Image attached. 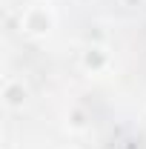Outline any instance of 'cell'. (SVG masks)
<instances>
[{"label": "cell", "instance_id": "6da1fadb", "mask_svg": "<svg viewBox=\"0 0 146 149\" xmlns=\"http://www.w3.org/2000/svg\"><path fill=\"white\" fill-rule=\"evenodd\" d=\"M49 26H52V20H49V15H46L43 9H32V12L23 17V29H26L29 35H43V32H49Z\"/></svg>", "mask_w": 146, "mask_h": 149}, {"label": "cell", "instance_id": "7a4b0ae2", "mask_svg": "<svg viewBox=\"0 0 146 149\" xmlns=\"http://www.w3.org/2000/svg\"><path fill=\"white\" fill-rule=\"evenodd\" d=\"M3 100H6V106H9V109H20V106H23V100H26V89H23V83L9 80V83H6V89H3Z\"/></svg>", "mask_w": 146, "mask_h": 149}]
</instances>
